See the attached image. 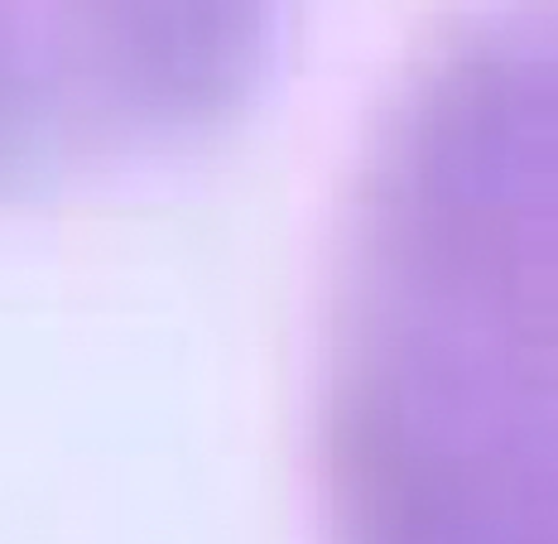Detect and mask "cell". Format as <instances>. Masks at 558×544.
Masks as SVG:
<instances>
[{"label":"cell","mask_w":558,"mask_h":544,"mask_svg":"<svg viewBox=\"0 0 558 544\" xmlns=\"http://www.w3.org/2000/svg\"><path fill=\"white\" fill-rule=\"evenodd\" d=\"M299 0H0V203L140 173L236 125Z\"/></svg>","instance_id":"cell-1"}]
</instances>
